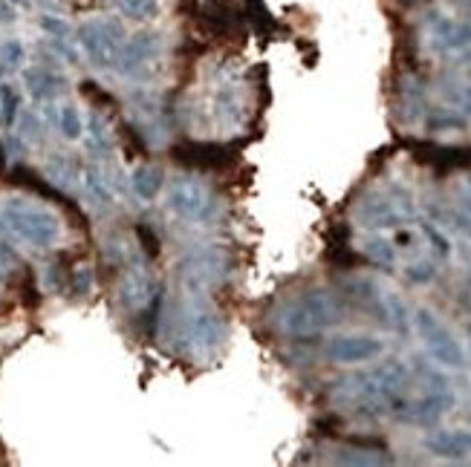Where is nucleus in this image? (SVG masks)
<instances>
[{"label":"nucleus","instance_id":"0eeeda50","mask_svg":"<svg viewBox=\"0 0 471 467\" xmlns=\"http://www.w3.org/2000/svg\"><path fill=\"white\" fill-rule=\"evenodd\" d=\"M124 38L128 35L116 18H90L76 29L78 46L96 69H116Z\"/></svg>","mask_w":471,"mask_h":467},{"label":"nucleus","instance_id":"4468645a","mask_svg":"<svg viewBox=\"0 0 471 467\" xmlns=\"http://www.w3.org/2000/svg\"><path fill=\"white\" fill-rule=\"evenodd\" d=\"M431 38L436 50L445 52H466L471 50V20H454L448 15H434L428 18Z\"/></svg>","mask_w":471,"mask_h":467},{"label":"nucleus","instance_id":"ea45409f","mask_svg":"<svg viewBox=\"0 0 471 467\" xmlns=\"http://www.w3.org/2000/svg\"><path fill=\"white\" fill-rule=\"evenodd\" d=\"M0 75H4V64H0Z\"/></svg>","mask_w":471,"mask_h":467},{"label":"nucleus","instance_id":"e433bc0d","mask_svg":"<svg viewBox=\"0 0 471 467\" xmlns=\"http://www.w3.org/2000/svg\"><path fill=\"white\" fill-rule=\"evenodd\" d=\"M457 200H459V208L471 217V177H466L463 182H459L457 188Z\"/></svg>","mask_w":471,"mask_h":467},{"label":"nucleus","instance_id":"f03ea898","mask_svg":"<svg viewBox=\"0 0 471 467\" xmlns=\"http://www.w3.org/2000/svg\"><path fill=\"white\" fill-rule=\"evenodd\" d=\"M171 337H174V352L180 355H194V358L212 355L220 349L226 337L223 314L212 303H205L200 295H191L188 300L180 303Z\"/></svg>","mask_w":471,"mask_h":467},{"label":"nucleus","instance_id":"7c9ffc66","mask_svg":"<svg viewBox=\"0 0 471 467\" xmlns=\"http://www.w3.org/2000/svg\"><path fill=\"white\" fill-rule=\"evenodd\" d=\"M24 61H27V50L20 41L9 38V41L0 44V64H4V69H20Z\"/></svg>","mask_w":471,"mask_h":467},{"label":"nucleus","instance_id":"c9c22d12","mask_svg":"<svg viewBox=\"0 0 471 467\" xmlns=\"http://www.w3.org/2000/svg\"><path fill=\"white\" fill-rule=\"evenodd\" d=\"M90 289H93V268H87V265L76 268L73 272V291L76 295H87Z\"/></svg>","mask_w":471,"mask_h":467},{"label":"nucleus","instance_id":"f704fd0d","mask_svg":"<svg viewBox=\"0 0 471 467\" xmlns=\"http://www.w3.org/2000/svg\"><path fill=\"white\" fill-rule=\"evenodd\" d=\"M419 226H422V234H425V237L431 240L434 251L445 260V257L451 254V242H448V237H445V234H443L440 228H436V226H431V223H419Z\"/></svg>","mask_w":471,"mask_h":467},{"label":"nucleus","instance_id":"f3484780","mask_svg":"<svg viewBox=\"0 0 471 467\" xmlns=\"http://www.w3.org/2000/svg\"><path fill=\"white\" fill-rule=\"evenodd\" d=\"M159 283H154V277L142 272V268H133V272L124 274L122 289H119V300L128 312H142L148 306V300L156 295Z\"/></svg>","mask_w":471,"mask_h":467},{"label":"nucleus","instance_id":"ddd939ff","mask_svg":"<svg viewBox=\"0 0 471 467\" xmlns=\"http://www.w3.org/2000/svg\"><path fill=\"white\" fill-rule=\"evenodd\" d=\"M451 407H454V395L448 390H428L419 399H408V404L396 416V422L417 424V427H436Z\"/></svg>","mask_w":471,"mask_h":467},{"label":"nucleus","instance_id":"a878e982","mask_svg":"<svg viewBox=\"0 0 471 467\" xmlns=\"http://www.w3.org/2000/svg\"><path fill=\"white\" fill-rule=\"evenodd\" d=\"M385 321L394 332L399 335H408L411 326H413V314L408 312L405 300H402L399 295H394V291H387L385 295Z\"/></svg>","mask_w":471,"mask_h":467},{"label":"nucleus","instance_id":"c756f323","mask_svg":"<svg viewBox=\"0 0 471 467\" xmlns=\"http://www.w3.org/2000/svg\"><path fill=\"white\" fill-rule=\"evenodd\" d=\"M405 280L411 286H428L431 280H436V263L434 260H417L405 265Z\"/></svg>","mask_w":471,"mask_h":467},{"label":"nucleus","instance_id":"473e14b6","mask_svg":"<svg viewBox=\"0 0 471 467\" xmlns=\"http://www.w3.org/2000/svg\"><path fill=\"white\" fill-rule=\"evenodd\" d=\"M47 173H50V179H55V182H73L76 179V165H73V162L70 159H67V156H52L50 159V165H47Z\"/></svg>","mask_w":471,"mask_h":467},{"label":"nucleus","instance_id":"412c9836","mask_svg":"<svg viewBox=\"0 0 471 467\" xmlns=\"http://www.w3.org/2000/svg\"><path fill=\"white\" fill-rule=\"evenodd\" d=\"M82 182H84L87 196H90V200H93L99 208H113V205H116V194H113L108 177H105V173H101L96 165H90V168L82 170Z\"/></svg>","mask_w":471,"mask_h":467},{"label":"nucleus","instance_id":"c85d7f7f","mask_svg":"<svg viewBox=\"0 0 471 467\" xmlns=\"http://www.w3.org/2000/svg\"><path fill=\"white\" fill-rule=\"evenodd\" d=\"M41 29L50 35V41H76V32L70 23H67L61 15H52V12L41 15Z\"/></svg>","mask_w":471,"mask_h":467},{"label":"nucleus","instance_id":"cd10ccee","mask_svg":"<svg viewBox=\"0 0 471 467\" xmlns=\"http://www.w3.org/2000/svg\"><path fill=\"white\" fill-rule=\"evenodd\" d=\"M116 6L124 18H131L136 23L154 20L159 15V0H116Z\"/></svg>","mask_w":471,"mask_h":467},{"label":"nucleus","instance_id":"7ed1b4c3","mask_svg":"<svg viewBox=\"0 0 471 467\" xmlns=\"http://www.w3.org/2000/svg\"><path fill=\"white\" fill-rule=\"evenodd\" d=\"M344 321L341 300L327 289H309L304 295L292 297L278 314V326L286 335L309 337L321 335Z\"/></svg>","mask_w":471,"mask_h":467},{"label":"nucleus","instance_id":"f8f14e48","mask_svg":"<svg viewBox=\"0 0 471 467\" xmlns=\"http://www.w3.org/2000/svg\"><path fill=\"white\" fill-rule=\"evenodd\" d=\"M385 352V344L373 335H339L330 337L324 355L332 364H367Z\"/></svg>","mask_w":471,"mask_h":467},{"label":"nucleus","instance_id":"2f4dec72","mask_svg":"<svg viewBox=\"0 0 471 467\" xmlns=\"http://www.w3.org/2000/svg\"><path fill=\"white\" fill-rule=\"evenodd\" d=\"M136 240H140V245H142V251H145L148 260H156L159 251H163V242H159L154 226H148V223L136 226Z\"/></svg>","mask_w":471,"mask_h":467},{"label":"nucleus","instance_id":"f257e3e1","mask_svg":"<svg viewBox=\"0 0 471 467\" xmlns=\"http://www.w3.org/2000/svg\"><path fill=\"white\" fill-rule=\"evenodd\" d=\"M408 384L411 369L399 358H385L382 364L336 381L332 399L353 407V413L362 418H396L408 404Z\"/></svg>","mask_w":471,"mask_h":467},{"label":"nucleus","instance_id":"9d476101","mask_svg":"<svg viewBox=\"0 0 471 467\" xmlns=\"http://www.w3.org/2000/svg\"><path fill=\"white\" fill-rule=\"evenodd\" d=\"M159 52H163V35L154 29L133 32L131 38H124V44H122L116 69L124 78H140L154 67Z\"/></svg>","mask_w":471,"mask_h":467},{"label":"nucleus","instance_id":"20e7f679","mask_svg":"<svg viewBox=\"0 0 471 467\" xmlns=\"http://www.w3.org/2000/svg\"><path fill=\"white\" fill-rule=\"evenodd\" d=\"M0 226L32 249H52L61 237V219L50 208L27 200H9L0 208Z\"/></svg>","mask_w":471,"mask_h":467},{"label":"nucleus","instance_id":"72a5a7b5","mask_svg":"<svg viewBox=\"0 0 471 467\" xmlns=\"http://www.w3.org/2000/svg\"><path fill=\"white\" fill-rule=\"evenodd\" d=\"M0 113H4V122L12 127L18 119V92L9 84H0Z\"/></svg>","mask_w":471,"mask_h":467},{"label":"nucleus","instance_id":"a19ab883","mask_svg":"<svg viewBox=\"0 0 471 467\" xmlns=\"http://www.w3.org/2000/svg\"><path fill=\"white\" fill-rule=\"evenodd\" d=\"M468 335H471V329H468Z\"/></svg>","mask_w":471,"mask_h":467},{"label":"nucleus","instance_id":"423d86ee","mask_svg":"<svg viewBox=\"0 0 471 467\" xmlns=\"http://www.w3.org/2000/svg\"><path fill=\"white\" fill-rule=\"evenodd\" d=\"M168 211L191 226H214L223 217V202L209 182L180 177L168 185Z\"/></svg>","mask_w":471,"mask_h":467},{"label":"nucleus","instance_id":"dca6fc26","mask_svg":"<svg viewBox=\"0 0 471 467\" xmlns=\"http://www.w3.org/2000/svg\"><path fill=\"white\" fill-rule=\"evenodd\" d=\"M341 291H344V297H350L355 306H362L364 312H373L379 321H385V291L379 289L371 277H350V280H344L341 283Z\"/></svg>","mask_w":471,"mask_h":467},{"label":"nucleus","instance_id":"9b49d317","mask_svg":"<svg viewBox=\"0 0 471 467\" xmlns=\"http://www.w3.org/2000/svg\"><path fill=\"white\" fill-rule=\"evenodd\" d=\"M171 159L188 170H220L232 162V150L220 142H177L171 147Z\"/></svg>","mask_w":471,"mask_h":467},{"label":"nucleus","instance_id":"bb28decb","mask_svg":"<svg viewBox=\"0 0 471 467\" xmlns=\"http://www.w3.org/2000/svg\"><path fill=\"white\" fill-rule=\"evenodd\" d=\"M59 131H61L64 139H70V142L84 136V119H82V113H78L76 104H61L59 107Z\"/></svg>","mask_w":471,"mask_h":467},{"label":"nucleus","instance_id":"6ab92c4d","mask_svg":"<svg viewBox=\"0 0 471 467\" xmlns=\"http://www.w3.org/2000/svg\"><path fill=\"white\" fill-rule=\"evenodd\" d=\"M131 188L142 202H154L159 191L165 188V170L154 165V162H142V165H136L131 173Z\"/></svg>","mask_w":471,"mask_h":467},{"label":"nucleus","instance_id":"4c0bfd02","mask_svg":"<svg viewBox=\"0 0 471 467\" xmlns=\"http://www.w3.org/2000/svg\"><path fill=\"white\" fill-rule=\"evenodd\" d=\"M18 20V6L12 0H0V23H15Z\"/></svg>","mask_w":471,"mask_h":467},{"label":"nucleus","instance_id":"2eb2a0df","mask_svg":"<svg viewBox=\"0 0 471 467\" xmlns=\"http://www.w3.org/2000/svg\"><path fill=\"white\" fill-rule=\"evenodd\" d=\"M425 450L440 459L463 462L471 456V430H434L425 436Z\"/></svg>","mask_w":471,"mask_h":467},{"label":"nucleus","instance_id":"1a4fd4ad","mask_svg":"<svg viewBox=\"0 0 471 467\" xmlns=\"http://www.w3.org/2000/svg\"><path fill=\"white\" fill-rule=\"evenodd\" d=\"M413 329L419 332L425 349L434 358V364L448 367V369H463L466 367V352L454 332L436 318L431 309H417L413 312Z\"/></svg>","mask_w":471,"mask_h":467},{"label":"nucleus","instance_id":"4be33fe9","mask_svg":"<svg viewBox=\"0 0 471 467\" xmlns=\"http://www.w3.org/2000/svg\"><path fill=\"white\" fill-rule=\"evenodd\" d=\"M445 101L448 107H454L466 119H471V69L445 81Z\"/></svg>","mask_w":471,"mask_h":467},{"label":"nucleus","instance_id":"a211bd4d","mask_svg":"<svg viewBox=\"0 0 471 467\" xmlns=\"http://www.w3.org/2000/svg\"><path fill=\"white\" fill-rule=\"evenodd\" d=\"M399 110H402V119L405 122H419L425 119V113H428V99H425V84L422 81L408 73L402 75L399 81Z\"/></svg>","mask_w":471,"mask_h":467},{"label":"nucleus","instance_id":"aec40b11","mask_svg":"<svg viewBox=\"0 0 471 467\" xmlns=\"http://www.w3.org/2000/svg\"><path fill=\"white\" fill-rule=\"evenodd\" d=\"M27 90L36 101H52L59 99V92L64 90V78L50 67H32L24 73Z\"/></svg>","mask_w":471,"mask_h":467},{"label":"nucleus","instance_id":"58836bf2","mask_svg":"<svg viewBox=\"0 0 471 467\" xmlns=\"http://www.w3.org/2000/svg\"><path fill=\"white\" fill-rule=\"evenodd\" d=\"M0 280H4V268H0Z\"/></svg>","mask_w":471,"mask_h":467},{"label":"nucleus","instance_id":"6e6552de","mask_svg":"<svg viewBox=\"0 0 471 467\" xmlns=\"http://www.w3.org/2000/svg\"><path fill=\"white\" fill-rule=\"evenodd\" d=\"M228 268H232L228 254L223 249L205 245V249H194L182 257V260L177 263V274H180L188 295H203V291H209L212 286L223 283Z\"/></svg>","mask_w":471,"mask_h":467},{"label":"nucleus","instance_id":"5701e85b","mask_svg":"<svg viewBox=\"0 0 471 467\" xmlns=\"http://www.w3.org/2000/svg\"><path fill=\"white\" fill-rule=\"evenodd\" d=\"M362 254H364V260H371L373 265L382 268V272H394L396 268V245L385 237H379V234L364 240Z\"/></svg>","mask_w":471,"mask_h":467},{"label":"nucleus","instance_id":"b1692460","mask_svg":"<svg viewBox=\"0 0 471 467\" xmlns=\"http://www.w3.org/2000/svg\"><path fill=\"white\" fill-rule=\"evenodd\" d=\"M84 142H87V150L93 156L99 159H105L110 156V150H113V139H110V131H108V124L101 115H90V122L84 124Z\"/></svg>","mask_w":471,"mask_h":467},{"label":"nucleus","instance_id":"39448f33","mask_svg":"<svg viewBox=\"0 0 471 467\" xmlns=\"http://www.w3.org/2000/svg\"><path fill=\"white\" fill-rule=\"evenodd\" d=\"M355 219L364 228L385 231V228H402L411 226L417 219V205H413L411 191H405L402 185H390L385 191H371L364 194L353 208Z\"/></svg>","mask_w":471,"mask_h":467},{"label":"nucleus","instance_id":"393cba45","mask_svg":"<svg viewBox=\"0 0 471 467\" xmlns=\"http://www.w3.org/2000/svg\"><path fill=\"white\" fill-rule=\"evenodd\" d=\"M422 122L428 127V133H443V131H463L468 119L454 107H434V110L428 107Z\"/></svg>","mask_w":471,"mask_h":467}]
</instances>
